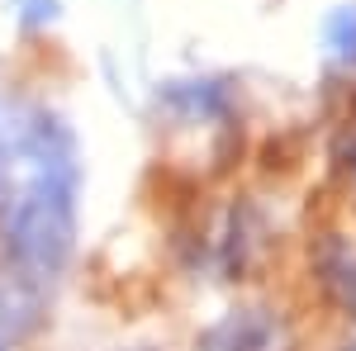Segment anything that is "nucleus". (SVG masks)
<instances>
[{
    "label": "nucleus",
    "mask_w": 356,
    "mask_h": 351,
    "mask_svg": "<svg viewBox=\"0 0 356 351\" xmlns=\"http://www.w3.org/2000/svg\"><path fill=\"white\" fill-rule=\"evenodd\" d=\"M200 351H285V337L266 309H233L204 332Z\"/></svg>",
    "instance_id": "obj_1"
}]
</instances>
